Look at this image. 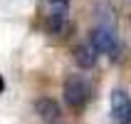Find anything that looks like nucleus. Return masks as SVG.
I'll return each mask as SVG.
<instances>
[{"label": "nucleus", "instance_id": "obj_1", "mask_svg": "<svg viewBox=\"0 0 131 124\" xmlns=\"http://www.w3.org/2000/svg\"><path fill=\"white\" fill-rule=\"evenodd\" d=\"M89 42L94 45L102 55H106V57H111V60L121 57V40H119L116 30L111 27V25H96V27L89 32Z\"/></svg>", "mask_w": 131, "mask_h": 124}, {"label": "nucleus", "instance_id": "obj_2", "mask_svg": "<svg viewBox=\"0 0 131 124\" xmlns=\"http://www.w3.org/2000/svg\"><path fill=\"white\" fill-rule=\"evenodd\" d=\"M92 97V89H89V82L79 74H69L64 80V102L72 107V109H82L84 104L89 102Z\"/></svg>", "mask_w": 131, "mask_h": 124}, {"label": "nucleus", "instance_id": "obj_3", "mask_svg": "<svg viewBox=\"0 0 131 124\" xmlns=\"http://www.w3.org/2000/svg\"><path fill=\"white\" fill-rule=\"evenodd\" d=\"M109 114L114 124H131V97L126 89H111Z\"/></svg>", "mask_w": 131, "mask_h": 124}, {"label": "nucleus", "instance_id": "obj_4", "mask_svg": "<svg viewBox=\"0 0 131 124\" xmlns=\"http://www.w3.org/2000/svg\"><path fill=\"white\" fill-rule=\"evenodd\" d=\"M69 20V0H47V25L52 35H62Z\"/></svg>", "mask_w": 131, "mask_h": 124}, {"label": "nucleus", "instance_id": "obj_5", "mask_svg": "<svg viewBox=\"0 0 131 124\" xmlns=\"http://www.w3.org/2000/svg\"><path fill=\"white\" fill-rule=\"evenodd\" d=\"M99 60V50H96L92 42H82L74 47V62L82 67V70H92Z\"/></svg>", "mask_w": 131, "mask_h": 124}, {"label": "nucleus", "instance_id": "obj_6", "mask_svg": "<svg viewBox=\"0 0 131 124\" xmlns=\"http://www.w3.org/2000/svg\"><path fill=\"white\" fill-rule=\"evenodd\" d=\"M35 112L42 119H47V122H57L59 104L54 102V99H50V97H42V99H37V102H35Z\"/></svg>", "mask_w": 131, "mask_h": 124}, {"label": "nucleus", "instance_id": "obj_7", "mask_svg": "<svg viewBox=\"0 0 131 124\" xmlns=\"http://www.w3.org/2000/svg\"><path fill=\"white\" fill-rule=\"evenodd\" d=\"M3 89H5V82H3V77H0V94H3Z\"/></svg>", "mask_w": 131, "mask_h": 124}, {"label": "nucleus", "instance_id": "obj_8", "mask_svg": "<svg viewBox=\"0 0 131 124\" xmlns=\"http://www.w3.org/2000/svg\"><path fill=\"white\" fill-rule=\"evenodd\" d=\"M54 124H57V122H54Z\"/></svg>", "mask_w": 131, "mask_h": 124}]
</instances>
